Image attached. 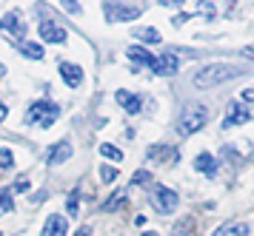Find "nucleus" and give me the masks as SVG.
Here are the masks:
<instances>
[{
    "label": "nucleus",
    "instance_id": "f257e3e1",
    "mask_svg": "<svg viewBox=\"0 0 254 236\" xmlns=\"http://www.w3.org/2000/svg\"><path fill=\"white\" fill-rule=\"evenodd\" d=\"M243 74V68L237 66H206L200 68L194 77H191V83H194L197 89H214V86H223V83H229V80H237Z\"/></svg>",
    "mask_w": 254,
    "mask_h": 236
},
{
    "label": "nucleus",
    "instance_id": "f03ea898",
    "mask_svg": "<svg viewBox=\"0 0 254 236\" xmlns=\"http://www.w3.org/2000/svg\"><path fill=\"white\" fill-rule=\"evenodd\" d=\"M206 123H208V108L206 105L189 102V105H183V111H180V117H177V131H180L183 137H191V134H197Z\"/></svg>",
    "mask_w": 254,
    "mask_h": 236
},
{
    "label": "nucleus",
    "instance_id": "7ed1b4c3",
    "mask_svg": "<svg viewBox=\"0 0 254 236\" xmlns=\"http://www.w3.org/2000/svg\"><path fill=\"white\" fill-rule=\"evenodd\" d=\"M58 117H60V105H55V102H49V100H40V102H35V105L29 108L26 123H29V125L40 123V128H49Z\"/></svg>",
    "mask_w": 254,
    "mask_h": 236
},
{
    "label": "nucleus",
    "instance_id": "20e7f679",
    "mask_svg": "<svg viewBox=\"0 0 254 236\" xmlns=\"http://www.w3.org/2000/svg\"><path fill=\"white\" fill-rule=\"evenodd\" d=\"M140 6H128V3H117V0H109L103 6V14L109 23H128L140 17Z\"/></svg>",
    "mask_w": 254,
    "mask_h": 236
},
{
    "label": "nucleus",
    "instance_id": "39448f33",
    "mask_svg": "<svg viewBox=\"0 0 254 236\" xmlns=\"http://www.w3.org/2000/svg\"><path fill=\"white\" fill-rule=\"evenodd\" d=\"M151 205H154L157 214H172L174 208H177V193H174L172 188H166V185H154V191H151Z\"/></svg>",
    "mask_w": 254,
    "mask_h": 236
},
{
    "label": "nucleus",
    "instance_id": "423d86ee",
    "mask_svg": "<svg viewBox=\"0 0 254 236\" xmlns=\"http://www.w3.org/2000/svg\"><path fill=\"white\" fill-rule=\"evenodd\" d=\"M37 34H40L43 43H66V37H69V32L55 20H40L37 23Z\"/></svg>",
    "mask_w": 254,
    "mask_h": 236
},
{
    "label": "nucleus",
    "instance_id": "0eeeda50",
    "mask_svg": "<svg viewBox=\"0 0 254 236\" xmlns=\"http://www.w3.org/2000/svg\"><path fill=\"white\" fill-rule=\"evenodd\" d=\"M177 68H180V60L172 51H166L163 57H154V63H151V71L160 77H172V74H177Z\"/></svg>",
    "mask_w": 254,
    "mask_h": 236
},
{
    "label": "nucleus",
    "instance_id": "6e6552de",
    "mask_svg": "<svg viewBox=\"0 0 254 236\" xmlns=\"http://www.w3.org/2000/svg\"><path fill=\"white\" fill-rule=\"evenodd\" d=\"M0 29L3 32H9V34H14L17 40H23V34H26V23L20 20V14L17 11H9L3 20H0Z\"/></svg>",
    "mask_w": 254,
    "mask_h": 236
},
{
    "label": "nucleus",
    "instance_id": "1a4fd4ad",
    "mask_svg": "<svg viewBox=\"0 0 254 236\" xmlns=\"http://www.w3.org/2000/svg\"><path fill=\"white\" fill-rule=\"evenodd\" d=\"M69 231V222L63 219V214H52L43 225V236H66Z\"/></svg>",
    "mask_w": 254,
    "mask_h": 236
},
{
    "label": "nucleus",
    "instance_id": "9d476101",
    "mask_svg": "<svg viewBox=\"0 0 254 236\" xmlns=\"http://www.w3.org/2000/svg\"><path fill=\"white\" fill-rule=\"evenodd\" d=\"M115 100L126 108V114H140V108H143V100H140L137 94H128V91H115Z\"/></svg>",
    "mask_w": 254,
    "mask_h": 236
},
{
    "label": "nucleus",
    "instance_id": "9b49d317",
    "mask_svg": "<svg viewBox=\"0 0 254 236\" xmlns=\"http://www.w3.org/2000/svg\"><path fill=\"white\" fill-rule=\"evenodd\" d=\"M60 77L66 80L71 89H77L83 83V68L77 63H60Z\"/></svg>",
    "mask_w": 254,
    "mask_h": 236
},
{
    "label": "nucleus",
    "instance_id": "f8f14e48",
    "mask_svg": "<svg viewBox=\"0 0 254 236\" xmlns=\"http://www.w3.org/2000/svg\"><path fill=\"white\" fill-rule=\"evenodd\" d=\"M66 159H71V142H58L55 148H49V154H46L49 165H60Z\"/></svg>",
    "mask_w": 254,
    "mask_h": 236
},
{
    "label": "nucleus",
    "instance_id": "ddd939ff",
    "mask_svg": "<svg viewBox=\"0 0 254 236\" xmlns=\"http://www.w3.org/2000/svg\"><path fill=\"white\" fill-rule=\"evenodd\" d=\"M243 123H249V111L243 108L240 102H231V105H229V117L223 120V128H231V125H243Z\"/></svg>",
    "mask_w": 254,
    "mask_h": 236
},
{
    "label": "nucleus",
    "instance_id": "4468645a",
    "mask_svg": "<svg viewBox=\"0 0 254 236\" xmlns=\"http://www.w3.org/2000/svg\"><path fill=\"white\" fill-rule=\"evenodd\" d=\"M126 57L131 60V63H140V66H149V68H151V63H154V54H149L143 46H128Z\"/></svg>",
    "mask_w": 254,
    "mask_h": 236
},
{
    "label": "nucleus",
    "instance_id": "2eb2a0df",
    "mask_svg": "<svg viewBox=\"0 0 254 236\" xmlns=\"http://www.w3.org/2000/svg\"><path fill=\"white\" fill-rule=\"evenodd\" d=\"M194 168L197 171H203L206 177H214V171H217V159L211 157V154H197V159H194Z\"/></svg>",
    "mask_w": 254,
    "mask_h": 236
},
{
    "label": "nucleus",
    "instance_id": "dca6fc26",
    "mask_svg": "<svg viewBox=\"0 0 254 236\" xmlns=\"http://www.w3.org/2000/svg\"><path fill=\"white\" fill-rule=\"evenodd\" d=\"M17 51L23 57H29V60H43V46L40 43H26V40H20L17 43Z\"/></svg>",
    "mask_w": 254,
    "mask_h": 236
},
{
    "label": "nucleus",
    "instance_id": "f3484780",
    "mask_svg": "<svg viewBox=\"0 0 254 236\" xmlns=\"http://www.w3.org/2000/svg\"><path fill=\"white\" fill-rule=\"evenodd\" d=\"M131 37H137V40H143V43H163V37H160L157 29H143V26L131 29Z\"/></svg>",
    "mask_w": 254,
    "mask_h": 236
},
{
    "label": "nucleus",
    "instance_id": "a211bd4d",
    "mask_svg": "<svg viewBox=\"0 0 254 236\" xmlns=\"http://www.w3.org/2000/svg\"><path fill=\"white\" fill-rule=\"evenodd\" d=\"M211 236H249V228L240 225V222H231V225H223L217 228Z\"/></svg>",
    "mask_w": 254,
    "mask_h": 236
},
{
    "label": "nucleus",
    "instance_id": "6ab92c4d",
    "mask_svg": "<svg viewBox=\"0 0 254 236\" xmlns=\"http://www.w3.org/2000/svg\"><path fill=\"white\" fill-rule=\"evenodd\" d=\"M100 154H103L106 159H123V151H120V148L117 145H109V142H103V145H100Z\"/></svg>",
    "mask_w": 254,
    "mask_h": 236
},
{
    "label": "nucleus",
    "instance_id": "aec40b11",
    "mask_svg": "<svg viewBox=\"0 0 254 236\" xmlns=\"http://www.w3.org/2000/svg\"><path fill=\"white\" fill-rule=\"evenodd\" d=\"M14 208V199H12V191H0V214H9Z\"/></svg>",
    "mask_w": 254,
    "mask_h": 236
},
{
    "label": "nucleus",
    "instance_id": "412c9836",
    "mask_svg": "<svg viewBox=\"0 0 254 236\" xmlns=\"http://www.w3.org/2000/svg\"><path fill=\"white\" fill-rule=\"evenodd\" d=\"M123 199H126V193H123V191H117L115 196H112V199H109V202L103 205V211H117V208H120V202H123Z\"/></svg>",
    "mask_w": 254,
    "mask_h": 236
},
{
    "label": "nucleus",
    "instance_id": "4be33fe9",
    "mask_svg": "<svg viewBox=\"0 0 254 236\" xmlns=\"http://www.w3.org/2000/svg\"><path fill=\"white\" fill-rule=\"evenodd\" d=\"M14 165V157L9 148H0V168H12Z\"/></svg>",
    "mask_w": 254,
    "mask_h": 236
},
{
    "label": "nucleus",
    "instance_id": "5701e85b",
    "mask_svg": "<svg viewBox=\"0 0 254 236\" xmlns=\"http://www.w3.org/2000/svg\"><path fill=\"white\" fill-rule=\"evenodd\" d=\"M100 180H103V182H115V180H117V168H109V165H103V168H100Z\"/></svg>",
    "mask_w": 254,
    "mask_h": 236
},
{
    "label": "nucleus",
    "instance_id": "b1692460",
    "mask_svg": "<svg viewBox=\"0 0 254 236\" xmlns=\"http://www.w3.org/2000/svg\"><path fill=\"white\" fill-rule=\"evenodd\" d=\"M77 196H80V193H77V191H71L69 202H66V208H69V216H74L77 211H80V205H77Z\"/></svg>",
    "mask_w": 254,
    "mask_h": 236
},
{
    "label": "nucleus",
    "instance_id": "393cba45",
    "mask_svg": "<svg viewBox=\"0 0 254 236\" xmlns=\"http://www.w3.org/2000/svg\"><path fill=\"white\" fill-rule=\"evenodd\" d=\"M60 6L66 11H71V14H80V3L77 0H60Z\"/></svg>",
    "mask_w": 254,
    "mask_h": 236
},
{
    "label": "nucleus",
    "instance_id": "a878e982",
    "mask_svg": "<svg viewBox=\"0 0 254 236\" xmlns=\"http://www.w3.org/2000/svg\"><path fill=\"white\" fill-rule=\"evenodd\" d=\"M12 191H17V193H23V191H29V180H17L12 185Z\"/></svg>",
    "mask_w": 254,
    "mask_h": 236
},
{
    "label": "nucleus",
    "instance_id": "bb28decb",
    "mask_svg": "<svg viewBox=\"0 0 254 236\" xmlns=\"http://www.w3.org/2000/svg\"><path fill=\"white\" fill-rule=\"evenodd\" d=\"M240 100H243V102H252V105H254V89L240 91Z\"/></svg>",
    "mask_w": 254,
    "mask_h": 236
},
{
    "label": "nucleus",
    "instance_id": "cd10ccee",
    "mask_svg": "<svg viewBox=\"0 0 254 236\" xmlns=\"http://www.w3.org/2000/svg\"><path fill=\"white\" fill-rule=\"evenodd\" d=\"M146 180H149V174H146V171H137V174L131 177V182H134V185H143Z\"/></svg>",
    "mask_w": 254,
    "mask_h": 236
},
{
    "label": "nucleus",
    "instance_id": "c85d7f7f",
    "mask_svg": "<svg viewBox=\"0 0 254 236\" xmlns=\"http://www.w3.org/2000/svg\"><path fill=\"white\" fill-rule=\"evenodd\" d=\"M243 54L249 57V60H254V46H246V48H243Z\"/></svg>",
    "mask_w": 254,
    "mask_h": 236
},
{
    "label": "nucleus",
    "instance_id": "c756f323",
    "mask_svg": "<svg viewBox=\"0 0 254 236\" xmlns=\"http://www.w3.org/2000/svg\"><path fill=\"white\" fill-rule=\"evenodd\" d=\"M186 17H189V14H177L172 23H174V26H180V23H186Z\"/></svg>",
    "mask_w": 254,
    "mask_h": 236
},
{
    "label": "nucleus",
    "instance_id": "7c9ffc66",
    "mask_svg": "<svg viewBox=\"0 0 254 236\" xmlns=\"http://www.w3.org/2000/svg\"><path fill=\"white\" fill-rule=\"evenodd\" d=\"M163 6H180V3H183V0H160Z\"/></svg>",
    "mask_w": 254,
    "mask_h": 236
},
{
    "label": "nucleus",
    "instance_id": "2f4dec72",
    "mask_svg": "<svg viewBox=\"0 0 254 236\" xmlns=\"http://www.w3.org/2000/svg\"><path fill=\"white\" fill-rule=\"evenodd\" d=\"M74 236H92V231H89V228H80V231H77Z\"/></svg>",
    "mask_w": 254,
    "mask_h": 236
},
{
    "label": "nucleus",
    "instance_id": "473e14b6",
    "mask_svg": "<svg viewBox=\"0 0 254 236\" xmlns=\"http://www.w3.org/2000/svg\"><path fill=\"white\" fill-rule=\"evenodd\" d=\"M3 120H6V105L0 102V123H3Z\"/></svg>",
    "mask_w": 254,
    "mask_h": 236
},
{
    "label": "nucleus",
    "instance_id": "72a5a7b5",
    "mask_svg": "<svg viewBox=\"0 0 254 236\" xmlns=\"http://www.w3.org/2000/svg\"><path fill=\"white\" fill-rule=\"evenodd\" d=\"M3 74H6V68H3V63H0V80H3Z\"/></svg>",
    "mask_w": 254,
    "mask_h": 236
},
{
    "label": "nucleus",
    "instance_id": "f704fd0d",
    "mask_svg": "<svg viewBox=\"0 0 254 236\" xmlns=\"http://www.w3.org/2000/svg\"><path fill=\"white\" fill-rule=\"evenodd\" d=\"M143 236H157V234H151V231H149V234H143Z\"/></svg>",
    "mask_w": 254,
    "mask_h": 236
}]
</instances>
